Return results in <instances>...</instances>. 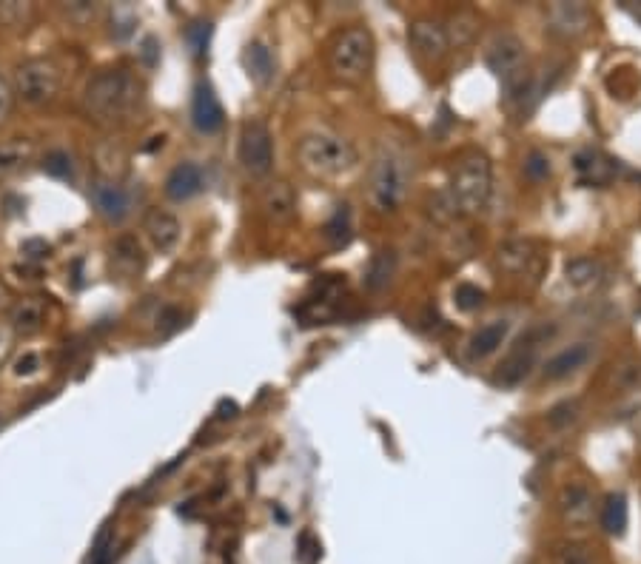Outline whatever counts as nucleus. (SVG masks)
<instances>
[{
  "label": "nucleus",
  "mask_w": 641,
  "mask_h": 564,
  "mask_svg": "<svg viewBox=\"0 0 641 564\" xmlns=\"http://www.w3.org/2000/svg\"><path fill=\"white\" fill-rule=\"evenodd\" d=\"M9 322H12L15 334H23V337L35 334V331L43 328V322H46V300L43 297H23V300L12 305Z\"/></svg>",
  "instance_id": "22"
},
{
  "label": "nucleus",
  "mask_w": 641,
  "mask_h": 564,
  "mask_svg": "<svg viewBox=\"0 0 641 564\" xmlns=\"http://www.w3.org/2000/svg\"><path fill=\"white\" fill-rule=\"evenodd\" d=\"M32 143L29 140H6V143H0V180H6V177H15L20 171L29 166V160H32Z\"/></svg>",
  "instance_id": "29"
},
{
  "label": "nucleus",
  "mask_w": 641,
  "mask_h": 564,
  "mask_svg": "<svg viewBox=\"0 0 641 564\" xmlns=\"http://www.w3.org/2000/svg\"><path fill=\"white\" fill-rule=\"evenodd\" d=\"M203 191V169L197 163H180L166 177V197L174 203H186Z\"/></svg>",
  "instance_id": "19"
},
{
  "label": "nucleus",
  "mask_w": 641,
  "mask_h": 564,
  "mask_svg": "<svg viewBox=\"0 0 641 564\" xmlns=\"http://www.w3.org/2000/svg\"><path fill=\"white\" fill-rule=\"evenodd\" d=\"M146 234H149L151 245L160 251V254H171L180 240H183V226H180V220L171 214V211H160V208H151L149 214H146Z\"/></svg>",
  "instance_id": "17"
},
{
  "label": "nucleus",
  "mask_w": 641,
  "mask_h": 564,
  "mask_svg": "<svg viewBox=\"0 0 641 564\" xmlns=\"http://www.w3.org/2000/svg\"><path fill=\"white\" fill-rule=\"evenodd\" d=\"M38 368H40L38 354H23V357H20L18 362H15V374H18V376L38 374Z\"/></svg>",
  "instance_id": "42"
},
{
  "label": "nucleus",
  "mask_w": 641,
  "mask_h": 564,
  "mask_svg": "<svg viewBox=\"0 0 641 564\" xmlns=\"http://www.w3.org/2000/svg\"><path fill=\"white\" fill-rule=\"evenodd\" d=\"M140 57H143V63L149 66V69H154L157 66V60H160V46H157V40L151 38H143V49H140Z\"/></svg>",
  "instance_id": "41"
},
{
  "label": "nucleus",
  "mask_w": 641,
  "mask_h": 564,
  "mask_svg": "<svg viewBox=\"0 0 641 564\" xmlns=\"http://www.w3.org/2000/svg\"><path fill=\"white\" fill-rule=\"evenodd\" d=\"M453 302H456V308L459 311H476V308H482V302H485V291L479 288V285H473V282H462V285H456V291H453Z\"/></svg>",
  "instance_id": "34"
},
{
  "label": "nucleus",
  "mask_w": 641,
  "mask_h": 564,
  "mask_svg": "<svg viewBox=\"0 0 641 564\" xmlns=\"http://www.w3.org/2000/svg\"><path fill=\"white\" fill-rule=\"evenodd\" d=\"M445 32L451 49H465L479 38V15L473 9H456L451 18L445 20Z\"/></svg>",
  "instance_id": "25"
},
{
  "label": "nucleus",
  "mask_w": 641,
  "mask_h": 564,
  "mask_svg": "<svg viewBox=\"0 0 641 564\" xmlns=\"http://www.w3.org/2000/svg\"><path fill=\"white\" fill-rule=\"evenodd\" d=\"M599 522H602L607 536L622 539L627 533V522H630V508H627V496L624 493H610L599 508Z\"/></svg>",
  "instance_id": "26"
},
{
  "label": "nucleus",
  "mask_w": 641,
  "mask_h": 564,
  "mask_svg": "<svg viewBox=\"0 0 641 564\" xmlns=\"http://www.w3.org/2000/svg\"><path fill=\"white\" fill-rule=\"evenodd\" d=\"M9 354H12V331L0 325V368L6 365Z\"/></svg>",
  "instance_id": "43"
},
{
  "label": "nucleus",
  "mask_w": 641,
  "mask_h": 564,
  "mask_svg": "<svg viewBox=\"0 0 641 564\" xmlns=\"http://www.w3.org/2000/svg\"><path fill=\"white\" fill-rule=\"evenodd\" d=\"M508 331L510 325L505 320H493L488 322V325H482L479 331H473L471 342H468V354H471V359L493 357V354L505 345Z\"/></svg>",
  "instance_id": "24"
},
{
  "label": "nucleus",
  "mask_w": 641,
  "mask_h": 564,
  "mask_svg": "<svg viewBox=\"0 0 641 564\" xmlns=\"http://www.w3.org/2000/svg\"><path fill=\"white\" fill-rule=\"evenodd\" d=\"M485 63H488V69H491L493 75L499 77L505 100L522 106V100L528 94L530 80H533L525 40L519 38L516 32H510V29L493 32L488 46H485Z\"/></svg>",
  "instance_id": "2"
},
{
  "label": "nucleus",
  "mask_w": 641,
  "mask_h": 564,
  "mask_svg": "<svg viewBox=\"0 0 641 564\" xmlns=\"http://www.w3.org/2000/svg\"><path fill=\"white\" fill-rule=\"evenodd\" d=\"M408 191H411L408 160L394 149L379 151L368 174V206L377 214H394L402 208Z\"/></svg>",
  "instance_id": "6"
},
{
  "label": "nucleus",
  "mask_w": 641,
  "mask_h": 564,
  "mask_svg": "<svg viewBox=\"0 0 641 564\" xmlns=\"http://www.w3.org/2000/svg\"><path fill=\"white\" fill-rule=\"evenodd\" d=\"M550 157L542 154V151H530L528 157H525V174H528V180L533 183H542L550 177Z\"/></svg>",
  "instance_id": "35"
},
{
  "label": "nucleus",
  "mask_w": 641,
  "mask_h": 564,
  "mask_svg": "<svg viewBox=\"0 0 641 564\" xmlns=\"http://www.w3.org/2000/svg\"><path fill=\"white\" fill-rule=\"evenodd\" d=\"M396 274V251L394 248H379L374 251L371 263L365 268V288L368 291H382L388 288Z\"/></svg>",
  "instance_id": "28"
},
{
  "label": "nucleus",
  "mask_w": 641,
  "mask_h": 564,
  "mask_svg": "<svg viewBox=\"0 0 641 564\" xmlns=\"http://www.w3.org/2000/svg\"><path fill=\"white\" fill-rule=\"evenodd\" d=\"M300 562L314 564L322 556V545L320 539H314V533H302L300 536V550H297Z\"/></svg>",
  "instance_id": "37"
},
{
  "label": "nucleus",
  "mask_w": 641,
  "mask_h": 564,
  "mask_svg": "<svg viewBox=\"0 0 641 564\" xmlns=\"http://www.w3.org/2000/svg\"><path fill=\"white\" fill-rule=\"evenodd\" d=\"M95 206L109 223H123L132 214V194L117 183H100L95 188Z\"/></svg>",
  "instance_id": "20"
},
{
  "label": "nucleus",
  "mask_w": 641,
  "mask_h": 564,
  "mask_svg": "<svg viewBox=\"0 0 641 564\" xmlns=\"http://www.w3.org/2000/svg\"><path fill=\"white\" fill-rule=\"evenodd\" d=\"M550 562L553 564H596V553L593 547L579 542V539H562L553 545L550 553Z\"/></svg>",
  "instance_id": "30"
},
{
  "label": "nucleus",
  "mask_w": 641,
  "mask_h": 564,
  "mask_svg": "<svg viewBox=\"0 0 641 564\" xmlns=\"http://www.w3.org/2000/svg\"><path fill=\"white\" fill-rule=\"evenodd\" d=\"M593 26V12L585 3H550L545 9V29L559 40L585 38Z\"/></svg>",
  "instance_id": "9"
},
{
  "label": "nucleus",
  "mask_w": 641,
  "mask_h": 564,
  "mask_svg": "<svg viewBox=\"0 0 641 564\" xmlns=\"http://www.w3.org/2000/svg\"><path fill=\"white\" fill-rule=\"evenodd\" d=\"M191 123L200 134H217L226 123V112L217 92L208 83H197L194 97H191Z\"/></svg>",
  "instance_id": "13"
},
{
  "label": "nucleus",
  "mask_w": 641,
  "mask_h": 564,
  "mask_svg": "<svg viewBox=\"0 0 641 564\" xmlns=\"http://www.w3.org/2000/svg\"><path fill=\"white\" fill-rule=\"evenodd\" d=\"M12 106H15V86H12L6 77L0 75V123H6V120H9Z\"/></svg>",
  "instance_id": "38"
},
{
  "label": "nucleus",
  "mask_w": 641,
  "mask_h": 564,
  "mask_svg": "<svg viewBox=\"0 0 641 564\" xmlns=\"http://www.w3.org/2000/svg\"><path fill=\"white\" fill-rule=\"evenodd\" d=\"M536 351H539V339H528L516 351H510L508 359L499 365V371L493 376L496 385H505V388L522 385L530 376V371H533V365H536Z\"/></svg>",
  "instance_id": "15"
},
{
  "label": "nucleus",
  "mask_w": 641,
  "mask_h": 564,
  "mask_svg": "<svg viewBox=\"0 0 641 564\" xmlns=\"http://www.w3.org/2000/svg\"><path fill=\"white\" fill-rule=\"evenodd\" d=\"M260 208H263L268 223L285 226L297 217V194L285 180H274L260 191Z\"/></svg>",
  "instance_id": "14"
},
{
  "label": "nucleus",
  "mask_w": 641,
  "mask_h": 564,
  "mask_svg": "<svg viewBox=\"0 0 641 564\" xmlns=\"http://www.w3.org/2000/svg\"><path fill=\"white\" fill-rule=\"evenodd\" d=\"M556 510H559V516H562V522L567 527H587L593 522V516L599 513L593 490L582 485V482H570V485L559 490Z\"/></svg>",
  "instance_id": "11"
},
{
  "label": "nucleus",
  "mask_w": 641,
  "mask_h": 564,
  "mask_svg": "<svg viewBox=\"0 0 641 564\" xmlns=\"http://www.w3.org/2000/svg\"><path fill=\"white\" fill-rule=\"evenodd\" d=\"M26 257H46L49 254V245L43 243V240H29V243H23V248H20Z\"/></svg>",
  "instance_id": "44"
},
{
  "label": "nucleus",
  "mask_w": 641,
  "mask_h": 564,
  "mask_svg": "<svg viewBox=\"0 0 641 564\" xmlns=\"http://www.w3.org/2000/svg\"><path fill=\"white\" fill-rule=\"evenodd\" d=\"M493 194L491 157L479 149L456 154L448 180V200L456 214H482Z\"/></svg>",
  "instance_id": "1"
},
{
  "label": "nucleus",
  "mask_w": 641,
  "mask_h": 564,
  "mask_svg": "<svg viewBox=\"0 0 641 564\" xmlns=\"http://www.w3.org/2000/svg\"><path fill=\"white\" fill-rule=\"evenodd\" d=\"M374 55H377L374 35L362 23L340 29L325 46L328 72L342 83H362L374 69Z\"/></svg>",
  "instance_id": "4"
},
{
  "label": "nucleus",
  "mask_w": 641,
  "mask_h": 564,
  "mask_svg": "<svg viewBox=\"0 0 641 564\" xmlns=\"http://www.w3.org/2000/svg\"><path fill=\"white\" fill-rule=\"evenodd\" d=\"M536 260H539V248L530 240H508L496 248V265L510 277L528 274Z\"/></svg>",
  "instance_id": "18"
},
{
  "label": "nucleus",
  "mask_w": 641,
  "mask_h": 564,
  "mask_svg": "<svg viewBox=\"0 0 641 564\" xmlns=\"http://www.w3.org/2000/svg\"><path fill=\"white\" fill-rule=\"evenodd\" d=\"M143 248L134 237H120L112 248V268L120 277H137L143 271Z\"/></svg>",
  "instance_id": "27"
},
{
  "label": "nucleus",
  "mask_w": 641,
  "mask_h": 564,
  "mask_svg": "<svg viewBox=\"0 0 641 564\" xmlns=\"http://www.w3.org/2000/svg\"><path fill=\"white\" fill-rule=\"evenodd\" d=\"M140 103V83L132 72L126 69H106L89 80L86 94H83V106L89 117H95L97 123H114L123 120L134 112V106Z\"/></svg>",
  "instance_id": "3"
},
{
  "label": "nucleus",
  "mask_w": 641,
  "mask_h": 564,
  "mask_svg": "<svg viewBox=\"0 0 641 564\" xmlns=\"http://www.w3.org/2000/svg\"><path fill=\"white\" fill-rule=\"evenodd\" d=\"M43 171L49 177H55V180H72L75 177V163H72V157L66 151L55 149L43 157Z\"/></svg>",
  "instance_id": "33"
},
{
  "label": "nucleus",
  "mask_w": 641,
  "mask_h": 564,
  "mask_svg": "<svg viewBox=\"0 0 641 564\" xmlns=\"http://www.w3.org/2000/svg\"><path fill=\"white\" fill-rule=\"evenodd\" d=\"M92 559H95V564H112V559H114V539L112 536H103V539L97 542Z\"/></svg>",
  "instance_id": "39"
},
{
  "label": "nucleus",
  "mask_w": 641,
  "mask_h": 564,
  "mask_svg": "<svg viewBox=\"0 0 641 564\" xmlns=\"http://www.w3.org/2000/svg\"><path fill=\"white\" fill-rule=\"evenodd\" d=\"M599 354V345L596 342H590V339H582V342H573V345H567L562 348L559 354H553V357L545 362V379L547 382H562V379H570V376H576L579 371H585L587 365L596 359Z\"/></svg>",
  "instance_id": "12"
},
{
  "label": "nucleus",
  "mask_w": 641,
  "mask_h": 564,
  "mask_svg": "<svg viewBox=\"0 0 641 564\" xmlns=\"http://www.w3.org/2000/svg\"><path fill=\"white\" fill-rule=\"evenodd\" d=\"M616 160L604 157L602 151H579L576 154V174L582 183H590V186H607L613 177H616Z\"/></svg>",
  "instance_id": "21"
},
{
  "label": "nucleus",
  "mask_w": 641,
  "mask_h": 564,
  "mask_svg": "<svg viewBox=\"0 0 641 564\" xmlns=\"http://www.w3.org/2000/svg\"><path fill=\"white\" fill-rule=\"evenodd\" d=\"M112 23H120V26L114 29V35H117V38H126V35H132L134 15L129 12V9H117V12H114Z\"/></svg>",
  "instance_id": "40"
},
{
  "label": "nucleus",
  "mask_w": 641,
  "mask_h": 564,
  "mask_svg": "<svg viewBox=\"0 0 641 564\" xmlns=\"http://www.w3.org/2000/svg\"><path fill=\"white\" fill-rule=\"evenodd\" d=\"M408 43L416 55L428 63H439L445 60L451 52V43H448V32H445V23L434 18H416L408 26Z\"/></svg>",
  "instance_id": "10"
},
{
  "label": "nucleus",
  "mask_w": 641,
  "mask_h": 564,
  "mask_svg": "<svg viewBox=\"0 0 641 564\" xmlns=\"http://www.w3.org/2000/svg\"><path fill=\"white\" fill-rule=\"evenodd\" d=\"M579 419H582V405H579V399H565V402H559L556 408H550V414H547V422H550L553 428H559V431L576 425Z\"/></svg>",
  "instance_id": "32"
},
{
  "label": "nucleus",
  "mask_w": 641,
  "mask_h": 564,
  "mask_svg": "<svg viewBox=\"0 0 641 564\" xmlns=\"http://www.w3.org/2000/svg\"><path fill=\"white\" fill-rule=\"evenodd\" d=\"M57 92H60V69L52 60L32 57V60H23L15 69V94L23 97V103L43 106V103L55 100Z\"/></svg>",
  "instance_id": "7"
},
{
  "label": "nucleus",
  "mask_w": 641,
  "mask_h": 564,
  "mask_svg": "<svg viewBox=\"0 0 641 564\" xmlns=\"http://www.w3.org/2000/svg\"><path fill=\"white\" fill-rule=\"evenodd\" d=\"M351 237H354L351 211H348V206H340L334 211V217L325 223V240L334 245V248H342V245L351 243Z\"/></svg>",
  "instance_id": "31"
},
{
  "label": "nucleus",
  "mask_w": 641,
  "mask_h": 564,
  "mask_svg": "<svg viewBox=\"0 0 641 564\" xmlns=\"http://www.w3.org/2000/svg\"><path fill=\"white\" fill-rule=\"evenodd\" d=\"M240 163L251 177H265L274 169V140L263 120H251L240 132Z\"/></svg>",
  "instance_id": "8"
},
{
  "label": "nucleus",
  "mask_w": 641,
  "mask_h": 564,
  "mask_svg": "<svg viewBox=\"0 0 641 564\" xmlns=\"http://www.w3.org/2000/svg\"><path fill=\"white\" fill-rule=\"evenodd\" d=\"M243 66H246L251 83H257V86H268V83L274 80V72H277L274 52L265 46L263 40L248 43L246 52H243Z\"/></svg>",
  "instance_id": "23"
},
{
  "label": "nucleus",
  "mask_w": 641,
  "mask_h": 564,
  "mask_svg": "<svg viewBox=\"0 0 641 564\" xmlns=\"http://www.w3.org/2000/svg\"><path fill=\"white\" fill-rule=\"evenodd\" d=\"M186 38L191 43V52L194 55H203L208 46V38H211V23H191Z\"/></svg>",
  "instance_id": "36"
},
{
  "label": "nucleus",
  "mask_w": 641,
  "mask_h": 564,
  "mask_svg": "<svg viewBox=\"0 0 641 564\" xmlns=\"http://www.w3.org/2000/svg\"><path fill=\"white\" fill-rule=\"evenodd\" d=\"M610 280V268L599 257H573L565 263V282L576 291H599Z\"/></svg>",
  "instance_id": "16"
},
{
  "label": "nucleus",
  "mask_w": 641,
  "mask_h": 564,
  "mask_svg": "<svg viewBox=\"0 0 641 564\" xmlns=\"http://www.w3.org/2000/svg\"><path fill=\"white\" fill-rule=\"evenodd\" d=\"M297 160H300L302 171H308L311 177H342L357 166L359 154L354 143L348 137L334 132H311L300 137L297 143Z\"/></svg>",
  "instance_id": "5"
}]
</instances>
